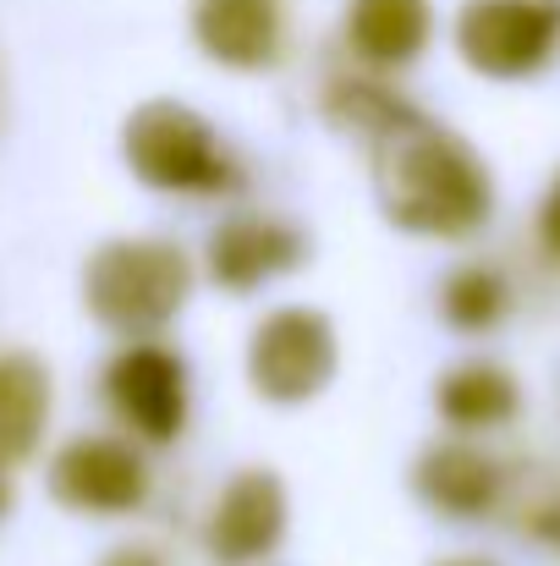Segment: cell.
<instances>
[{
    "mask_svg": "<svg viewBox=\"0 0 560 566\" xmlns=\"http://www.w3.org/2000/svg\"><path fill=\"white\" fill-rule=\"evenodd\" d=\"M105 396L116 407V418L127 429H138L144 440H177L187 423V369L177 353L138 342L127 353H116V364L105 369Z\"/></svg>",
    "mask_w": 560,
    "mask_h": 566,
    "instance_id": "52a82bcc",
    "label": "cell"
},
{
    "mask_svg": "<svg viewBox=\"0 0 560 566\" xmlns=\"http://www.w3.org/2000/svg\"><path fill=\"white\" fill-rule=\"evenodd\" d=\"M50 418V375L39 358L28 353H6L0 358V468L22 462Z\"/></svg>",
    "mask_w": 560,
    "mask_h": 566,
    "instance_id": "4fadbf2b",
    "label": "cell"
},
{
    "mask_svg": "<svg viewBox=\"0 0 560 566\" xmlns=\"http://www.w3.org/2000/svg\"><path fill=\"white\" fill-rule=\"evenodd\" d=\"M373 182L379 203L401 231L418 237H467L489 220V171L484 160L445 127L406 116L373 144Z\"/></svg>",
    "mask_w": 560,
    "mask_h": 566,
    "instance_id": "6da1fadb",
    "label": "cell"
},
{
    "mask_svg": "<svg viewBox=\"0 0 560 566\" xmlns=\"http://www.w3.org/2000/svg\"><path fill=\"white\" fill-rule=\"evenodd\" d=\"M303 259V237L281 220H225L209 237V275L225 292H253L275 275H286Z\"/></svg>",
    "mask_w": 560,
    "mask_h": 566,
    "instance_id": "30bf717a",
    "label": "cell"
},
{
    "mask_svg": "<svg viewBox=\"0 0 560 566\" xmlns=\"http://www.w3.org/2000/svg\"><path fill=\"white\" fill-rule=\"evenodd\" d=\"M192 33L209 61L264 72L281 55V0H192Z\"/></svg>",
    "mask_w": 560,
    "mask_h": 566,
    "instance_id": "9c48e42d",
    "label": "cell"
},
{
    "mask_svg": "<svg viewBox=\"0 0 560 566\" xmlns=\"http://www.w3.org/2000/svg\"><path fill=\"white\" fill-rule=\"evenodd\" d=\"M418 490L434 512L445 517H484L500 495V468L473 451V446H434L423 462H418Z\"/></svg>",
    "mask_w": 560,
    "mask_h": 566,
    "instance_id": "7c38bea8",
    "label": "cell"
},
{
    "mask_svg": "<svg viewBox=\"0 0 560 566\" xmlns=\"http://www.w3.org/2000/svg\"><path fill=\"white\" fill-rule=\"evenodd\" d=\"M105 566H160V562H155L149 551H121V556H110Z\"/></svg>",
    "mask_w": 560,
    "mask_h": 566,
    "instance_id": "ac0fdd59",
    "label": "cell"
},
{
    "mask_svg": "<svg viewBox=\"0 0 560 566\" xmlns=\"http://www.w3.org/2000/svg\"><path fill=\"white\" fill-rule=\"evenodd\" d=\"M440 308H445V319L456 331H489L506 314V281L495 270H484V264H467V270H456L445 281Z\"/></svg>",
    "mask_w": 560,
    "mask_h": 566,
    "instance_id": "9a60e30c",
    "label": "cell"
},
{
    "mask_svg": "<svg viewBox=\"0 0 560 566\" xmlns=\"http://www.w3.org/2000/svg\"><path fill=\"white\" fill-rule=\"evenodd\" d=\"M50 490L61 506L72 512H94V517H121L138 512L149 495V468L144 457L116 440V434H77L61 446L55 468H50Z\"/></svg>",
    "mask_w": 560,
    "mask_h": 566,
    "instance_id": "8992f818",
    "label": "cell"
},
{
    "mask_svg": "<svg viewBox=\"0 0 560 566\" xmlns=\"http://www.w3.org/2000/svg\"><path fill=\"white\" fill-rule=\"evenodd\" d=\"M286 534V490L275 473L253 468L236 473L225 484V495L214 501L209 517V556L220 566H253L258 556H270Z\"/></svg>",
    "mask_w": 560,
    "mask_h": 566,
    "instance_id": "ba28073f",
    "label": "cell"
},
{
    "mask_svg": "<svg viewBox=\"0 0 560 566\" xmlns=\"http://www.w3.org/2000/svg\"><path fill=\"white\" fill-rule=\"evenodd\" d=\"M539 231H545V242L560 253V182L550 188V198H545V214H539Z\"/></svg>",
    "mask_w": 560,
    "mask_h": 566,
    "instance_id": "e0dca14e",
    "label": "cell"
},
{
    "mask_svg": "<svg viewBox=\"0 0 560 566\" xmlns=\"http://www.w3.org/2000/svg\"><path fill=\"white\" fill-rule=\"evenodd\" d=\"M456 50L484 77H533L560 50V0H467L456 17Z\"/></svg>",
    "mask_w": 560,
    "mask_h": 566,
    "instance_id": "277c9868",
    "label": "cell"
},
{
    "mask_svg": "<svg viewBox=\"0 0 560 566\" xmlns=\"http://www.w3.org/2000/svg\"><path fill=\"white\" fill-rule=\"evenodd\" d=\"M429 33H434V6L429 0H352V11H347V39L373 66L418 61Z\"/></svg>",
    "mask_w": 560,
    "mask_h": 566,
    "instance_id": "8fae6325",
    "label": "cell"
},
{
    "mask_svg": "<svg viewBox=\"0 0 560 566\" xmlns=\"http://www.w3.org/2000/svg\"><path fill=\"white\" fill-rule=\"evenodd\" d=\"M127 166L160 192H231L242 182L236 160L214 138V127L177 99H149L127 116L121 133Z\"/></svg>",
    "mask_w": 560,
    "mask_h": 566,
    "instance_id": "3957f363",
    "label": "cell"
},
{
    "mask_svg": "<svg viewBox=\"0 0 560 566\" xmlns=\"http://www.w3.org/2000/svg\"><path fill=\"white\" fill-rule=\"evenodd\" d=\"M440 418L456 429H495L517 418V379L495 364H462L440 379Z\"/></svg>",
    "mask_w": 560,
    "mask_h": 566,
    "instance_id": "5bb4252c",
    "label": "cell"
},
{
    "mask_svg": "<svg viewBox=\"0 0 560 566\" xmlns=\"http://www.w3.org/2000/svg\"><path fill=\"white\" fill-rule=\"evenodd\" d=\"M445 566H489V562H473V556H462V562H445Z\"/></svg>",
    "mask_w": 560,
    "mask_h": 566,
    "instance_id": "ffe728a7",
    "label": "cell"
},
{
    "mask_svg": "<svg viewBox=\"0 0 560 566\" xmlns=\"http://www.w3.org/2000/svg\"><path fill=\"white\" fill-rule=\"evenodd\" d=\"M192 270L171 242H110L88 259L83 292L99 325L121 336H149L171 325L187 303Z\"/></svg>",
    "mask_w": 560,
    "mask_h": 566,
    "instance_id": "7a4b0ae2",
    "label": "cell"
},
{
    "mask_svg": "<svg viewBox=\"0 0 560 566\" xmlns=\"http://www.w3.org/2000/svg\"><path fill=\"white\" fill-rule=\"evenodd\" d=\"M6 506H11V490H6V473H0V517H6Z\"/></svg>",
    "mask_w": 560,
    "mask_h": 566,
    "instance_id": "d6986e66",
    "label": "cell"
},
{
    "mask_svg": "<svg viewBox=\"0 0 560 566\" xmlns=\"http://www.w3.org/2000/svg\"><path fill=\"white\" fill-rule=\"evenodd\" d=\"M330 111H336L347 127H369L373 138L412 116L401 99H390V94H384V88H373V83H341V88L330 94Z\"/></svg>",
    "mask_w": 560,
    "mask_h": 566,
    "instance_id": "2e32d148",
    "label": "cell"
},
{
    "mask_svg": "<svg viewBox=\"0 0 560 566\" xmlns=\"http://www.w3.org/2000/svg\"><path fill=\"white\" fill-rule=\"evenodd\" d=\"M247 375L264 401H308L336 379V331L319 308H275L247 347Z\"/></svg>",
    "mask_w": 560,
    "mask_h": 566,
    "instance_id": "5b68a950",
    "label": "cell"
}]
</instances>
